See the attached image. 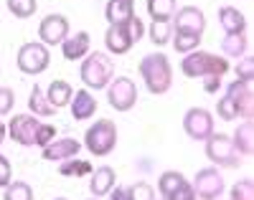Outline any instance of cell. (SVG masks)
Wrapping results in <instances>:
<instances>
[{
    "mask_svg": "<svg viewBox=\"0 0 254 200\" xmlns=\"http://www.w3.org/2000/svg\"><path fill=\"white\" fill-rule=\"evenodd\" d=\"M84 147L97 157H107L110 152H115L117 147V127L112 119H99L94 122L87 135H84Z\"/></svg>",
    "mask_w": 254,
    "mask_h": 200,
    "instance_id": "cell-4",
    "label": "cell"
},
{
    "mask_svg": "<svg viewBox=\"0 0 254 200\" xmlns=\"http://www.w3.org/2000/svg\"><path fill=\"white\" fill-rule=\"evenodd\" d=\"M69 36V20L59 15V13H51L41 20L38 26V38L44 46H56V43H64Z\"/></svg>",
    "mask_w": 254,
    "mask_h": 200,
    "instance_id": "cell-10",
    "label": "cell"
},
{
    "mask_svg": "<svg viewBox=\"0 0 254 200\" xmlns=\"http://www.w3.org/2000/svg\"><path fill=\"white\" fill-rule=\"evenodd\" d=\"M61 53L66 61H79L89 53V33L79 31L74 36H66V41L61 43Z\"/></svg>",
    "mask_w": 254,
    "mask_h": 200,
    "instance_id": "cell-17",
    "label": "cell"
},
{
    "mask_svg": "<svg viewBox=\"0 0 254 200\" xmlns=\"http://www.w3.org/2000/svg\"><path fill=\"white\" fill-rule=\"evenodd\" d=\"M107 195H110V200H130V188L117 185V188H112Z\"/></svg>",
    "mask_w": 254,
    "mask_h": 200,
    "instance_id": "cell-42",
    "label": "cell"
},
{
    "mask_svg": "<svg viewBox=\"0 0 254 200\" xmlns=\"http://www.w3.org/2000/svg\"><path fill=\"white\" fill-rule=\"evenodd\" d=\"M181 183H186V177H183L178 170H168V172H163V175L158 177V193L163 195V200H165L168 195H171Z\"/></svg>",
    "mask_w": 254,
    "mask_h": 200,
    "instance_id": "cell-28",
    "label": "cell"
},
{
    "mask_svg": "<svg viewBox=\"0 0 254 200\" xmlns=\"http://www.w3.org/2000/svg\"><path fill=\"white\" fill-rule=\"evenodd\" d=\"M206 157L219 165V167H237L242 165V154L234 150V142H231L229 135H211L206 140Z\"/></svg>",
    "mask_w": 254,
    "mask_h": 200,
    "instance_id": "cell-5",
    "label": "cell"
},
{
    "mask_svg": "<svg viewBox=\"0 0 254 200\" xmlns=\"http://www.w3.org/2000/svg\"><path fill=\"white\" fill-rule=\"evenodd\" d=\"M147 13L153 20H171L176 13V0H147Z\"/></svg>",
    "mask_w": 254,
    "mask_h": 200,
    "instance_id": "cell-26",
    "label": "cell"
},
{
    "mask_svg": "<svg viewBox=\"0 0 254 200\" xmlns=\"http://www.w3.org/2000/svg\"><path fill=\"white\" fill-rule=\"evenodd\" d=\"M15 63H18V69L23 74L36 76V74H44L49 69L51 53H49V49L44 46V43H26V46H20Z\"/></svg>",
    "mask_w": 254,
    "mask_h": 200,
    "instance_id": "cell-6",
    "label": "cell"
},
{
    "mask_svg": "<svg viewBox=\"0 0 254 200\" xmlns=\"http://www.w3.org/2000/svg\"><path fill=\"white\" fill-rule=\"evenodd\" d=\"M59 172H61L64 177H81V175H89V172H92V165L84 162V160L71 157V160H64V162L59 165Z\"/></svg>",
    "mask_w": 254,
    "mask_h": 200,
    "instance_id": "cell-29",
    "label": "cell"
},
{
    "mask_svg": "<svg viewBox=\"0 0 254 200\" xmlns=\"http://www.w3.org/2000/svg\"><path fill=\"white\" fill-rule=\"evenodd\" d=\"M56 140V127L54 124H46V122H41L38 124V129H36V147H46V145H51Z\"/></svg>",
    "mask_w": 254,
    "mask_h": 200,
    "instance_id": "cell-33",
    "label": "cell"
},
{
    "mask_svg": "<svg viewBox=\"0 0 254 200\" xmlns=\"http://www.w3.org/2000/svg\"><path fill=\"white\" fill-rule=\"evenodd\" d=\"M38 117L33 114H15L8 122V135L13 137V142L23 145V147H33L36 142V129H38Z\"/></svg>",
    "mask_w": 254,
    "mask_h": 200,
    "instance_id": "cell-11",
    "label": "cell"
},
{
    "mask_svg": "<svg viewBox=\"0 0 254 200\" xmlns=\"http://www.w3.org/2000/svg\"><path fill=\"white\" fill-rule=\"evenodd\" d=\"M226 97L237 104L239 109V117L252 119V86L244 81H231L226 86Z\"/></svg>",
    "mask_w": 254,
    "mask_h": 200,
    "instance_id": "cell-15",
    "label": "cell"
},
{
    "mask_svg": "<svg viewBox=\"0 0 254 200\" xmlns=\"http://www.w3.org/2000/svg\"><path fill=\"white\" fill-rule=\"evenodd\" d=\"M28 109H31V114H33V117H54V112H56V106H51V101L46 99L44 89H41L38 84L31 89V97H28Z\"/></svg>",
    "mask_w": 254,
    "mask_h": 200,
    "instance_id": "cell-22",
    "label": "cell"
},
{
    "mask_svg": "<svg viewBox=\"0 0 254 200\" xmlns=\"http://www.w3.org/2000/svg\"><path fill=\"white\" fill-rule=\"evenodd\" d=\"M54 200H66V198H54Z\"/></svg>",
    "mask_w": 254,
    "mask_h": 200,
    "instance_id": "cell-44",
    "label": "cell"
},
{
    "mask_svg": "<svg viewBox=\"0 0 254 200\" xmlns=\"http://www.w3.org/2000/svg\"><path fill=\"white\" fill-rule=\"evenodd\" d=\"M183 129H186V135L190 140L206 142L211 135H214V117H211L208 109L193 106V109H188L186 117H183Z\"/></svg>",
    "mask_w": 254,
    "mask_h": 200,
    "instance_id": "cell-8",
    "label": "cell"
},
{
    "mask_svg": "<svg viewBox=\"0 0 254 200\" xmlns=\"http://www.w3.org/2000/svg\"><path fill=\"white\" fill-rule=\"evenodd\" d=\"M13 104H15V94H13V89L0 86V117H3V114H10Z\"/></svg>",
    "mask_w": 254,
    "mask_h": 200,
    "instance_id": "cell-37",
    "label": "cell"
},
{
    "mask_svg": "<svg viewBox=\"0 0 254 200\" xmlns=\"http://www.w3.org/2000/svg\"><path fill=\"white\" fill-rule=\"evenodd\" d=\"M130 200H155V190L147 183H135L130 188Z\"/></svg>",
    "mask_w": 254,
    "mask_h": 200,
    "instance_id": "cell-36",
    "label": "cell"
},
{
    "mask_svg": "<svg viewBox=\"0 0 254 200\" xmlns=\"http://www.w3.org/2000/svg\"><path fill=\"white\" fill-rule=\"evenodd\" d=\"M216 112H219V117H221L224 122H234V119H239V109H237V104L231 101L229 97H221V99H219Z\"/></svg>",
    "mask_w": 254,
    "mask_h": 200,
    "instance_id": "cell-32",
    "label": "cell"
},
{
    "mask_svg": "<svg viewBox=\"0 0 254 200\" xmlns=\"http://www.w3.org/2000/svg\"><path fill=\"white\" fill-rule=\"evenodd\" d=\"M69 106H71V117L76 122H87L97 114V99L92 97L89 89H79V92L71 97Z\"/></svg>",
    "mask_w": 254,
    "mask_h": 200,
    "instance_id": "cell-14",
    "label": "cell"
},
{
    "mask_svg": "<svg viewBox=\"0 0 254 200\" xmlns=\"http://www.w3.org/2000/svg\"><path fill=\"white\" fill-rule=\"evenodd\" d=\"M5 5L15 18H31L36 13V8H38L36 0H5Z\"/></svg>",
    "mask_w": 254,
    "mask_h": 200,
    "instance_id": "cell-31",
    "label": "cell"
},
{
    "mask_svg": "<svg viewBox=\"0 0 254 200\" xmlns=\"http://www.w3.org/2000/svg\"><path fill=\"white\" fill-rule=\"evenodd\" d=\"M71 97H74V89H71V84L61 81V79L51 81L49 92H46V99H49V101H51V106H56V109L66 106V104L71 101Z\"/></svg>",
    "mask_w": 254,
    "mask_h": 200,
    "instance_id": "cell-23",
    "label": "cell"
},
{
    "mask_svg": "<svg viewBox=\"0 0 254 200\" xmlns=\"http://www.w3.org/2000/svg\"><path fill=\"white\" fill-rule=\"evenodd\" d=\"M127 3H135V0H127Z\"/></svg>",
    "mask_w": 254,
    "mask_h": 200,
    "instance_id": "cell-46",
    "label": "cell"
},
{
    "mask_svg": "<svg viewBox=\"0 0 254 200\" xmlns=\"http://www.w3.org/2000/svg\"><path fill=\"white\" fill-rule=\"evenodd\" d=\"M8 183H13V167L5 154H0V188H5Z\"/></svg>",
    "mask_w": 254,
    "mask_h": 200,
    "instance_id": "cell-40",
    "label": "cell"
},
{
    "mask_svg": "<svg viewBox=\"0 0 254 200\" xmlns=\"http://www.w3.org/2000/svg\"><path fill=\"white\" fill-rule=\"evenodd\" d=\"M110 26H122L130 18H135V3H127V0H110L107 8H104Z\"/></svg>",
    "mask_w": 254,
    "mask_h": 200,
    "instance_id": "cell-19",
    "label": "cell"
},
{
    "mask_svg": "<svg viewBox=\"0 0 254 200\" xmlns=\"http://www.w3.org/2000/svg\"><path fill=\"white\" fill-rule=\"evenodd\" d=\"M165 200H198L196 198V193H193V188H190V183H181L171 195H168Z\"/></svg>",
    "mask_w": 254,
    "mask_h": 200,
    "instance_id": "cell-38",
    "label": "cell"
},
{
    "mask_svg": "<svg viewBox=\"0 0 254 200\" xmlns=\"http://www.w3.org/2000/svg\"><path fill=\"white\" fill-rule=\"evenodd\" d=\"M173 31H186V33H196V36H203V28H206V18L203 13L196 8V5H186L181 8L178 13H173Z\"/></svg>",
    "mask_w": 254,
    "mask_h": 200,
    "instance_id": "cell-12",
    "label": "cell"
},
{
    "mask_svg": "<svg viewBox=\"0 0 254 200\" xmlns=\"http://www.w3.org/2000/svg\"><path fill=\"white\" fill-rule=\"evenodd\" d=\"M231 200H254V185L249 177H244L231 188Z\"/></svg>",
    "mask_w": 254,
    "mask_h": 200,
    "instance_id": "cell-35",
    "label": "cell"
},
{
    "mask_svg": "<svg viewBox=\"0 0 254 200\" xmlns=\"http://www.w3.org/2000/svg\"><path fill=\"white\" fill-rule=\"evenodd\" d=\"M247 46H249V41L244 33H226L221 41V51L229 58H242L247 53Z\"/></svg>",
    "mask_w": 254,
    "mask_h": 200,
    "instance_id": "cell-24",
    "label": "cell"
},
{
    "mask_svg": "<svg viewBox=\"0 0 254 200\" xmlns=\"http://www.w3.org/2000/svg\"><path fill=\"white\" fill-rule=\"evenodd\" d=\"M231 142H234V150H237L239 154H252V152H254V124H252V119H244V122L234 129Z\"/></svg>",
    "mask_w": 254,
    "mask_h": 200,
    "instance_id": "cell-20",
    "label": "cell"
},
{
    "mask_svg": "<svg viewBox=\"0 0 254 200\" xmlns=\"http://www.w3.org/2000/svg\"><path fill=\"white\" fill-rule=\"evenodd\" d=\"M171 43H173V49H176L178 53H190V51H198L201 36H196V33H186V31H173Z\"/></svg>",
    "mask_w": 254,
    "mask_h": 200,
    "instance_id": "cell-25",
    "label": "cell"
},
{
    "mask_svg": "<svg viewBox=\"0 0 254 200\" xmlns=\"http://www.w3.org/2000/svg\"><path fill=\"white\" fill-rule=\"evenodd\" d=\"M115 79V63L107 53L92 51L87 53V61H81V81L87 89H107V84Z\"/></svg>",
    "mask_w": 254,
    "mask_h": 200,
    "instance_id": "cell-3",
    "label": "cell"
},
{
    "mask_svg": "<svg viewBox=\"0 0 254 200\" xmlns=\"http://www.w3.org/2000/svg\"><path fill=\"white\" fill-rule=\"evenodd\" d=\"M219 23H221L224 33H244L247 31V18L231 5L219 8Z\"/></svg>",
    "mask_w": 254,
    "mask_h": 200,
    "instance_id": "cell-21",
    "label": "cell"
},
{
    "mask_svg": "<svg viewBox=\"0 0 254 200\" xmlns=\"http://www.w3.org/2000/svg\"><path fill=\"white\" fill-rule=\"evenodd\" d=\"M147 33H150V41L155 43V46H165V43H171L173 26H171V20H153Z\"/></svg>",
    "mask_w": 254,
    "mask_h": 200,
    "instance_id": "cell-27",
    "label": "cell"
},
{
    "mask_svg": "<svg viewBox=\"0 0 254 200\" xmlns=\"http://www.w3.org/2000/svg\"><path fill=\"white\" fill-rule=\"evenodd\" d=\"M117 185V175H115V170L112 167H97V170H92V180H89V193L94 195V198H102V195H107L112 188Z\"/></svg>",
    "mask_w": 254,
    "mask_h": 200,
    "instance_id": "cell-18",
    "label": "cell"
},
{
    "mask_svg": "<svg viewBox=\"0 0 254 200\" xmlns=\"http://www.w3.org/2000/svg\"><path fill=\"white\" fill-rule=\"evenodd\" d=\"M79 150H81V142H76L74 137H64V140H54L51 145L41 147V154L49 162H64V160L76 157Z\"/></svg>",
    "mask_w": 254,
    "mask_h": 200,
    "instance_id": "cell-13",
    "label": "cell"
},
{
    "mask_svg": "<svg viewBox=\"0 0 254 200\" xmlns=\"http://www.w3.org/2000/svg\"><path fill=\"white\" fill-rule=\"evenodd\" d=\"M221 79H224V76H206V79H203V89H206L208 94H216L219 86H221Z\"/></svg>",
    "mask_w": 254,
    "mask_h": 200,
    "instance_id": "cell-41",
    "label": "cell"
},
{
    "mask_svg": "<svg viewBox=\"0 0 254 200\" xmlns=\"http://www.w3.org/2000/svg\"><path fill=\"white\" fill-rule=\"evenodd\" d=\"M3 200H33V190L28 183H8L5 185V193H3Z\"/></svg>",
    "mask_w": 254,
    "mask_h": 200,
    "instance_id": "cell-30",
    "label": "cell"
},
{
    "mask_svg": "<svg viewBox=\"0 0 254 200\" xmlns=\"http://www.w3.org/2000/svg\"><path fill=\"white\" fill-rule=\"evenodd\" d=\"M254 79V58L252 56H242V61L237 63V81L252 84Z\"/></svg>",
    "mask_w": 254,
    "mask_h": 200,
    "instance_id": "cell-34",
    "label": "cell"
},
{
    "mask_svg": "<svg viewBox=\"0 0 254 200\" xmlns=\"http://www.w3.org/2000/svg\"><path fill=\"white\" fill-rule=\"evenodd\" d=\"M181 71L188 79H206V76H224L229 71V61L224 56L208 51H190L181 61Z\"/></svg>",
    "mask_w": 254,
    "mask_h": 200,
    "instance_id": "cell-2",
    "label": "cell"
},
{
    "mask_svg": "<svg viewBox=\"0 0 254 200\" xmlns=\"http://www.w3.org/2000/svg\"><path fill=\"white\" fill-rule=\"evenodd\" d=\"M5 135H8V127L0 122V145H3V140H5Z\"/></svg>",
    "mask_w": 254,
    "mask_h": 200,
    "instance_id": "cell-43",
    "label": "cell"
},
{
    "mask_svg": "<svg viewBox=\"0 0 254 200\" xmlns=\"http://www.w3.org/2000/svg\"><path fill=\"white\" fill-rule=\"evenodd\" d=\"M104 43H107V51L115 53V56H122L135 46L130 33H127V28H125V23L122 26H110L107 33H104Z\"/></svg>",
    "mask_w": 254,
    "mask_h": 200,
    "instance_id": "cell-16",
    "label": "cell"
},
{
    "mask_svg": "<svg viewBox=\"0 0 254 200\" xmlns=\"http://www.w3.org/2000/svg\"><path fill=\"white\" fill-rule=\"evenodd\" d=\"M140 76L150 94H165L173 86V66L165 53H147L140 61Z\"/></svg>",
    "mask_w": 254,
    "mask_h": 200,
    "instance_id": "cell-1",
    "label": "cell"
},
{
    "mask_svg": "<svg viewBox=\"0 0 254 200\" xmlns=\"http://www.w3.org/2000/svg\"><path fill=\"white\" fill-rule=\"evenodd\" d=\"M107 101L117 112H130L137 104V86L132 79L127 76H117L107 84Z\"/></svg>",
    "mask_w": 254,
    "mask_h": 200,
    "instance_id": "cell-7",
    "label": "cell"
},
{
    "mask_svg": "<svg viewBox=\"0 0 254 200\" xmlns=\"http://www.w3.org/2000/svg\"><path fill=\"white\" fill-rule=\"evenodd\" d=\"M125 28H127V33H130L132 43H137V41L142 38V33H145V26H142V20H140L137 15L127 20V23H125Z\"/></svg>",
    "mask_w": 254,
    "mask_h": 200,
    "instance_id": "cell-39",
    "label": "cell"
},
{
    "mask_svg": "<svg viewBox=\"0 0 254 200\" xmlns=\"http://www.w3.org/2000/svg\"><path fill=\"white\" fill-rule=\"evenodd\" d=\"M190 188H193L196 198H201V200H219L224 195V190H226L224 177H221V172L216 167L198 170L196 172V180H193V185H190Z\"/></svg>",
    "mask_w": 254,
    "mask_h": 200,
    "instance_id": "cell-9",
    "label": "cell"
},
{
    "mask_svg": "<svg viewBox=\"0 0 254 200\" xmlns=\"http://www.w3.org/2000/svg\"><path fill=\"white\" fill-rule=\"evenodd\" d=\"M89 200H99V198H89Z\"/></svg>",
    "mask_w": 254,
    "mask_h": 200,
    "instance_id": "cell-45",
    "label": "cell"
}]
</instances>
